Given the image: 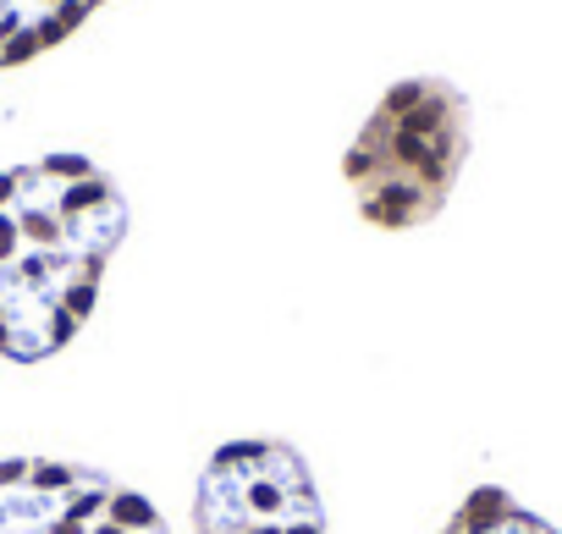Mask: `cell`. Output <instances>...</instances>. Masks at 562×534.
I'll use <instances>...</instances> for the list:
<instances>
[{"mask_svg": "<svg viewBox=\"0 0 562 534\" xmlns=\"http://www.w3.org/2000/svg\"><path fill=\"white\" fill-rule=\"evenodd\" d=\"M122 231L127 204L83 155L0 171V353L18 364L61 353L94 315Z\"/></svg>", "mask_w": 562, "mask_h": 534, "instance_id": "obj_1", "label": "cell"}, {"mask_svg": "<svg viewBox=\"0 0 562 534\" xmlns=\"http://www.w3.org/2000/svg\"><path fill=\"white\" fill-rule=\"evenodd\" d=\"M463 160H469V100L441 78H408L370 111L342 171L353 182L364 220L403 231L441 215Z\"/></svg>", "mask_w": 562, "mask_h": 534, "instance_id": "obj_2", "label": "cell"}, {"mask_svg": "<svg viewBox=\"0 0 562 534\" xmlns=\"http://www.w3.org/2000/svg\"><path fill=\"white\" fill-rule=\"evenodd\" d=\"M193 523L199 534H326V507L288 441L248 435L204 463Z\"/></svg>", "mask_w": 562, "mask_h": 534, "instance_id": "obj_3", "label": "cell"}, {"mask_svg": "<svg viewBox=\"0 0 562 534\" xmlns=\"http://www.w3.org/2000/svg\"><path fill=\"white\" fill-rule=\"evenodd\" d=\"M0 534H171L166 518L122 479L56 463L12 457L0 463Z\"/></svg>", "mask_w": 562, "mask_h": 534, "instance_id": "obj_4", "label": "cell"}, {"mask_svg": "<svg viewBox=\"0 0 562 534\" xmlns=\"http://www.w3.org/2000/svg\"><path fill=\"white\" fill-rule=\"evenodd\" d=\"M100 0H0V67L61 45Z\"/></svg>", "mask_w": 562, "mask_h": 534, "instance_id": "obj_5", "label": "cell"}, {"mask_svg": "<svg viewBox=\"0 0 562 534\" xmlns=\"http://www.w3.org/2000/svg\"><path fill=\"white\" fill-rule=\"evenodd\" d=\"M441 534H557L546 518H535L524 501H513L502 485H480Z\"/></svg>", "mask_w": 562, "mask_h": 534, "instance_id": "obj_6", "label": "cell"}]
</instances>
